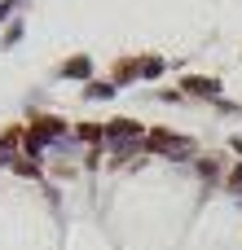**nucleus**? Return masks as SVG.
Wrapping results in <instances>:
<instances>
[{
  "label": "nucleus",
  "instance_id": "obj_1",
  "mask_svg": "<svg viewBox=\"0 0 242 250\" xmlns=\"http://www.w3.org/2000/svg\"><path fill=\"white\" fill-rule=\"evenodd\" d=\"M190 88H194V92H216V83H212V79H194Z\"/></svg>",
  "mask_w": 242,
  "mask_h": 250
},
{
  "label": "nucleus",
  "instance_id": "obj_2",
  "mask_svg": "<svg viewBox=\"0 0 242 250\" xmlns=\"http://www.w3.org/2000/svg\"><path fill=\"white\" fill-rule=\"evenodd\" d=\"M229 185H234V189H238V193H242V167H238V171H234V176H229Z\"/></svg>",
  "mask_w": 242,
  "mask_h": 250
}]
</instances>
